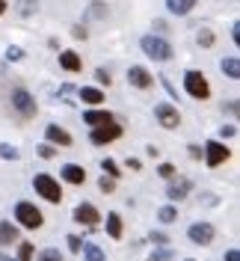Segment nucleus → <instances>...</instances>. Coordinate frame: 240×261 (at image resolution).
I'll use <instances>...</instances> for the list:
<instances>
[{
    "instance_id": "4be33fe9",
    "label": "nucleus",
    "mask_w": 240,
    "mask_h": 261,
    "mask_svg": "<svg viewBox=\"0 0 240 261\" xmlns=\"http://www.w3.org/2000/svg\"><path fill=\"white\" fill-rule=\"evenodd\" d=\"M80 252H83V258L86 261H107L104 258V252H101V246H95V244H83Z\"/></svg>"
},
{
    "instance_id": "a18cd8bd",
    "label": "nucleus",
    "mask_w": 240,
    "mask_h": 261,
    "mask_svg": "<svg viewBox=\"0 0 240 261\" xmlns=\"http://www.w3.org/2000/svg\"><path fill=\"white\" fill-rule=\"evenodd\" d=\"M3 12H6V0H0V15H3Z\"/></svg>"
},
{
    "instance_id": "473e14b6",
    "label": "nucleus",
    "mask_w": 240,
    "mask_h": 261,
    "mask_svg": "<svg viewBox=\"0 0 240 261\" xmlns=\"http://www.w3.org/2000/svg\"><path fill=\"white\" fill-rule=\"evenodd\" d=\"M36 6H39V0H24V6H21V15L30 18L33 12H36Z\"/></svg>"
},
{
    "instance_id": "2f4dec72",
    "label": "nucleus",
    "mask_w": 240,
    "mask_h": 261,
    "mask_svg": "<svg viewBox=\"0 0 240 261\" xmlns=\"http://www.w3.org/2000/svg\"><path fill=\"white\" fill-rule=\"evenodd\" d=\"M169 258H175L172 249H157V252H151V261H169Z\"/></svg>"
},
{
    "instance_id": "20e7f679",
    "label": "nucleus",
    "mask_w": 240,
    "mask_h": 261,
    "mask_svg": "<svg viewBox=\"0 0 240 261\" xmlns=\"http://www.w3.org/2000/svg\"><path fill=\"white\" fill-rule=\"evenodd\" d=\"M184 89H187V95L199 98V101L210 98V86H208V81H205L202 71H187V74H184Z\"/></svg>"
},
{
    "instance_id": "de8ad7c7",
    "label": "nucleus",
    "mask_w": 240,
    "mask_h": 261,
    "mask_svg": "<svg viewBox=\"0 0 240 261\" xmlns=\"http://www.w3.org/2000/svg\"><path fill=\"white\" fill-rule=\"evenodd\" d=\"M187 261H196V258H187Z\"/></svg>"
},
{
    "instance_id": "49530a36",
    "label": "nucleus",
    "mask_w": 240,
    "mask_h": 261,
    "mask_svg": "<svg viewBox=\"0 0 240 261\" xmlns=\"http://www.w3.org/2000/svg\"><path fill=\"white\" fill-rule=\"evenodd\" d=\"M0 261H15V258H9V255H3V252H0Z\"/></svg>"
},
{
    "instance_id": "5701e85b",
    "label": "nucleus",
    "mask_w": 240,
    "mask_h": 261,
    "mask_svg": "<svg viewBox=\"0 0 240 261\" xmlns=\"http://www.w3.org/2000/svg\"><path fill=\"white\" fill-rule=\"evenodd\" d=\"M157 220L160 223H175L178 220V208L175 205H163V208L157 211Z\"/></svg>"
},
{
    "instance_id": "dca6fc26",
    "label": "nucleus",
    "mask_w": 240,
    "mask_h": 261,
    "mask_svg": "<svg viewBox=\"0 0 240 261\" xmlns=\"http://www.w3.org/2000/svg\"><path fill=\"white\" fill-rule=\"evenodd\" d=\"M63 178L68 181V184H83V181H86V169L77 166V163H65L63 166Z\"/></svg>"
},
{
    "instance_id": "4c0bfd02",
    "label": "nucleus",
    "mask_w": 240,
    "mask_h": 261,
    "mask_svg": "<svg viewBox=\"0 0 240 261\" xmlns=\"http://www.w3.org/2000/svg\"><path fill=\"white\" fill-rule=\"evenodd\" d=\"M234 134H237V128H234V125H223V128H220V137H234Z\"/></svg>"
},
{
    "instance_id": "bb28decb",
    "label": "nucleus",
    "mask_w": 240,
    "mask_h": 261,
    "mask_svg": "<svg viewBox=\"0 0 240 261\" xmlns=\"http://www.w3.org/2000/svg\"><path fill=\"white\" fill-rule=\"evenodd\" d=\"M33 258V244L30 241H21L18 244V261H30Z\"/></svg>"
},
{
    "instance_id": "58836bf2",
    "label": "nucleus",
    "mask_w": 240,
    "mask_h": 261,
    "mask_svg": "<svg viewBox=\"0 0 240 261\" xmlns=\"http://www.w3.org/2000/svg\"><path fill=\"white\" fill-rule=\"evenodd\" d=\"M187 151H190V158H196V161L202 158V148L196 146V143H190V146H187Z\"/></svg>"
},
{
    "instance_id": "2eb2a0df",
    "label": "nucleus",
    "mask_w": 240,
    "mask_h": 261,
    "mask_svg": "<svg viewBox=\"0 0 240 261\" xmlns=\"http://www.w3.org/2000/svg\"><path fill=\"white\" fill-rule=\"evenodd\" d=\"M83 122L92 125V128H101V125H110L116 119H113V113H107V110H86V113H83Z\"/></svg>"
},
{
    "instance_id": "393cba45",
    "label": "nucleus",
    "mask_w": 240,
    "mask_h": 261,
    "mask_svg": "<svg viewBox=\"0 0 240 261\" xmlns=\"http://www.w3.org/2000/svg\"><path fill=\"white\" fill-rule=\"evenodd\" d=\"M196 39H199V45H202V48H210V45H214V30H210V27H202Z\"/></svg>"
},
{
    "instance_id": "72a5a7b5",
    "label": "nucleus",
    "mask_w": 240,
    "mask_h": 261,
    "mask_svg": "<svg viewBox=\"0 0 240 261\" xmlns=\"http://www.w3.org/2000/svg\"><path fill=\"white\" fill-rule=\"evenodd\" d=\"M98 187H101V193H113V190H116V181L104 175V178L98 181Z\"/></svg>"
},
{
    "instance_id": "e433bc0d",
    "label": "nucleus",
    "mask_w": 240,
    "mask_h": 261,
    "mask_svg": "<svg viewBox=\"0 0 240 261\" xmlns=\"http://www.w3.org/2000/svg\"><path fill=\"white\" fill-rule=\"evenodd\" d=\"M6 60H9V63H12V60H24V50L21 48H9L6 50Z\"/></svg>"
},
{
    "instance_id": "1a4fd4ad",
    "label": "nucleus",
    "mask_w": 240,
    "mask_h": 261,
    "mask_svg": "<svg viewBox=\"0 0 240 261\" xmlns=\"http://www.w3.org/2000/svg\"><path fill=\"white\" fill-rule=\"evenodd\" d=\"M228 146H223V143H217V140H208L205 143V163L208 166H220V163L228 161Z\"/></svg>"
},
{
    "instance_id": "c85d7f7f",
    "label": "nucleus",
    "mask_w": 240,
    "mask_h": 261,
    "mask_svg": "<svg viewBox=\"0 0 240 261\" xmlns=\"http://www.w3.org/2000/svg\"><path fill=\"white\" fill-rule=\"evenodd\" d=\"M0 158H6V161H18V148L15 146H0Z\"/></svg>"
},
{
    "instance_id": "c03bdc74",
    "label": "nucleus",
    "mask_w": 240,
    "mask_h": 261,
    "mask_svg": "<svg viewBox=\"0 0 240 261\" xmlns=\"http://www.w3.org/2000/svg\"><path fill=\"white\" fill-rule=\"evenodd\" d=\"M225 110L234 116V113H237V101H228V104H225Z\"/></svg>"
},
{
    "instance_id": "b1692460",
    "label": "nucleus",
    "mask_w": 240,
    "mask_h": 261,
    "mask_svg": "<svg viewBox=\"0 0 240 261\" xmlns=\"http://www.w3.org/2000/svg\"><path fill=\"white\" fill-rule=\"evenodd\" d=\"M101 169H104V172H107V178H113V181L122 175V169H119V166H116V161H110V158L101 163Z\"/></svg>"
},
{
    "instance_id": "f3484780",
    "label": "nucleus",
    "mask_w": 240,
    "mask_h": 261,
    "mask_svg": "<svg viewBox=\"0 0 240 261\" xmlns=\"http://www.w3.org/2000/svg\"><path fill=\"white\" fill-rule=\"evenodd\" d=\"M196 3L199 0H166V9L172 15H190L193 9H196Z\"/></svg>"
},
{
    "instance_id": "9b49d317",
    "label": "nucleus",
    "mask_w": 240,
    "mask_h": 261,
    "mask_svg": "<svg viewBox=\"0 0 240 261\" xmlns=\"http://www.w3.org/2000/svg\"><path fill=\"white\" fill-rule=\"evenodd\" d=\"M45 137H48V146H60V148H68L71 146V134H68V130H63L60 128V125H48V128H45Z\"/></svg>"
},
{
    "instance_id": "7c9ffc66",
    "label": "nucleus",
    "mask_w": 240,
    "mask_h": 261,
    "mask_svg": "<svg viewBox=\"0 0 240 261\" xmlns=\"http://www.w3.org/2000/svg\"><path fill=\"white\" fill-rule=\"evenodd\" d=\"M148 241H151L154 246H166V244H169V238H166L163 231H151V234H148Z\"/></svg>"
},
{
    "instance_id": "aec40b11",
    "label": "nucleus",
    "mask_w": 240,
    "mask_h": 261,
    "mask_svg": "<svg viewBox=\"0 0 240 261\" xmlns=\"http://www.w3.org/2000/svg\"><path fill=\"white\" fill-rule=\"evenodd\" d=\"M107 234H110L113 241H119V238H122V217H119L116 211L107 214Z\"/></svg>"
},
{
    "instance_id": "412c9836",
    "label": "nucleus",
    "mask_w": 240,
    "mask_h": 261,
    "mask_svg": "<svg viewBox=\"0 0 240 261\" xmlns=\"http://www.w3.org/2000/svg\"><path fill=\"white\" fill-rule=\"evenodd\" d=\"M223 71H225V77L237 81V77H240V60H237V57H228V60H223Z\"/></svg>"
},
{
    "instance_id": "cd10ccee",
    "label": "nucleus",
    "mask_w": 240,
    "mask_h": 261,
    "mask_svg": "<svg viewBox=\"0 0 240 261\" xmlns=\"http://www.w3.org/2000/svg\"><path fill=\"white\" fill-rule=\"evenodd\" d=\"M157 175H160V178H172V175H175V163L163 161V163L157 166Z\"/></svg>"
},
{
    "instance_id": "f704fd0d",
    "label": "nucleus",
    "mask_w": 240,
    "mask_h": 261,
    "mask_svg": "<svg viewBox=\"0 0 240 261\" xmlns=\"http://www.w3.org/2000/svg\"><path fill=\"white\" fill-rule=\"evenodd\" d=\"M65 241H68V249H71V252H80V249H83V244H80V238H77V234H68Z\"/></svg>"
},
{
    "instance_id": "a211bd4d",
    "label": "nucleus",
    "mask_w": 240,
    "mask_h": 261,
    "mask_svg": "<svg viewBox=\"0 0 240 261\" xmlns=\"http://www.w3.org/2000/svg\"><path fill=\"white\" fill-rule=\"evenodd\" d=\"M60 65H63L65 71H80L83 63H80V57L74 50H60Z\"/></svg>"
},
{
    "instance_id": "a878e982",
    "label": "nucleus",
    "mask_w": 240,
    "mask_h": 261,
    "mask_svg": "<svg viewBox=\"0 0 240 261\" xmlns=\"http://www.w3.org/2000/svg\"><path fill=\"white\" fill-rule=\"evenodd\" d=\"M39 261H65V258H63V252H60V249H54V246H50V249H42V252H39Z\"/></svg>"
},
{
    "instance_id": "f03ea898",
    "label": "nucleus",
    "mask_w": 240,
    "mask_h": 261,
    "mask_svg": "<svg viewBox=\"0 0 240 261\" xmlns=\"http://www.w3.org/2000/svg\"><path fill=\"white\" fill-rule=\"evenodd\" d=\"M33 187H36V193L42 196V199H48V202H54V205L63 202V187H60V181L45 175V172H39V175L33 178Z\"/></svg>"
},
{
    "instance_id": "4468645a",
    "label": "nucleus",
    "mask_w": 240,
    "mask_h": 261,
    "mask_svg": "<svg viewBox=\"0 0 240 261\" xmlns=\"http://www.w3.org/2000/svg\"><path fill=\"white\" fill-rule=\"evenodd\" d=\"M21 238H18V226L15 223H9V220H0V246H12L18 244Z\"/></svg>"
},
{
    "instance_id": "ea45409f",
    "label": "nucleus",
    "mask_w": 240,
    "mask_h": 261,
    "mask_svg": "<svg viewBox=\"0 0 240 261\" xmlns=\"http://www.w3.org/2000/svg\"><path fill=\"white\" fill-rule=\"evenodd\" d=\"M151 27H154V30H157V33H166V30H169V27H166V21H163V18H157V21H154V24H151Z\"/></svg>"
},
{
    "instance_id": "6e6552de",
    "label": "nucleus",
    "mask_w": 240,
    "mask_h": 261,
    "mask_svg": "<svg viewBox=\"0 0 240 261\" xmlns=\"http://www.w3.org/2000/svg\"><path fill=\"white\" fill-rule=\"evenodd\" d=\"M119 137H122V125H116V122H110V125H101V128H92V134H89L92 146H107V143L119 140Z\"/></svg>"
},
{
    "instance_id": "f257e3e1",
    "label": "nucleus",
    "mask_w": 240,
    "mask_h": 261,
    "mask_svg": "<svg viewBox=\"0 0 240 261\" xmlns=\"http://www.w3.org/2000/svg\"><path fill=\"white\" fill-rule=\"evenodd\" d=\"M15 220H18V226L30 228V231H36V228L45 226V214L39 211L33 202H18L15 205Z\"/></svg>"
},
{
    "instance_id": "c9c22d12",
    "label": "nucleus",
    "mask_w": 240,
    "mask_h": 261,
    "mask_svg": "<svg viewBox=\"0 0 240 261\" xmlns=\"http://www.w3.org/2000/svg\"><path fill=\"white\" fill-rule=\"evenodd\" d=\"M36 151H39V158H45V161H48V158H54V154H57V148H54V146H39V148H36Z\"/></svg>"
},
{
    "instance_id": "ddd939ff",
    "label": "nucleus",
    "mask_w": 240,
    "mask_h": 261,
    "mask_svg": "<svg viewBox=\"0 0 240 261\" xmlns=\"http://www.w3.org/2000/svg\"><path fill=\"white\" fill-rule=\"evenodd\" d=\"M193 190V184H190V178H178V181H172L169 187H166V196L172 199V202H181L184 196Z\"/></svg>"
},
{
    "instance_id": "9d476101",
    "label": "nucleus",
    "mask_w": 240,
    "mask_h": 261,
    "mask_svg": "<svg viewBox=\"0 0 240 261\" xmlns=\"http://www.w3.org/2000/svg\"><path fill=\"white\" fill-rule=\"evenodd\" d=\"M128 83L134 86V89H148V86L154 83V77L148 74V68H143V65H130L128 68Z\"/></svg>"
},
{
    "instance_id": "423d86ee",
    "label": "nucleus",
    "mask_w": 240,
    "mask_h": 261,
    "mask_svg": "<svg viewBox=\"0 0 240 261\" xmlns=\"http://www.w3.org/2000/svg\"><path fill=\"white\" fill-rule=\"evenodd\" d=\"M154 119L160 122V128H166V130H172L181 125V113H178L172 104H166V101L154 104Z\"/></svg>"
},
{
    "instance_id": "37998d69",
    "label": "nucleus",
    "mask_w": 240,
    "mask_h": 261,
    "mask_svg": "<svg viewBox=\"0 0 240 261\" xmlns=\"http://www.w3.org/2000/svg\"><path fill=\"white\" fill-rule=\"evenodd\" d=\"M140 166H143V163L137 161V158H128V169H134V172H137V169H140Z\"/></svg>"
},
{
    "instance_id": "0eeeda50",
    "label": "nucleus",
    "mask_w": 240,
    "mask_h": 261,
    "mask_svg": "<svg viewBox=\"0 0 240 261\" xmlns=\"http://www.w3.org/2000/svg\"><path fill=\"white\" fill-rule=\"evenodd\" d=\"M187 238H190V244L196 246H208L214 238H217V228L210 226V223H193L187 228Z\"/></svg>"
},
{
    "instance_id": "39448f33",
    "label": "nucleus",
    "mask_w": 240,
    "mask_h": 261,
    "mask_svg": "<svg viewBox=\"0 0 240 261\" xmlns=\"http://www.w3.org/2000/svg\"><path fill=\"white\" fill-rule=\"evenodd\" d=\"M12 107H15V113L21 119H33L36 116V98L27 92V89H12Z\"/></svg>"
},
{
    "instance_id": "6ab92c4d",
    "label": "nucleus",
    "mask_w": 240,
    "mask_h": 261,
    "mask_svg": "<svg viewBox=\"0 0 240 261\" xmlns=\"http://www.w3.org/2000/svg\"><path fill=\"white\" fill-rule=\"evenodd\" d=\"M80 101H83V104H92V107H98V104H104V92H101V89H95V86H83V89H80Z\"/></svg>"
},
{
    "instance_id": "c756f323",
    "label": "nucleus",
    "mask_w": 240,
    "mask_h": 261,
    "mask_svg": "<svg viewBox=\"0 0 240 261\" xmlns=\"http://www.w3.org/2000/svg\"><path fill=\"white\" fill-rule=\"evenodd\" d=\"M95 81L101 83V86H110L113 77H110V71H107V68H95Z\"/></svg>"
},
{
    "instance_id": "f8f14e48",
    "label": "nucleus",
    "mask_w": 240,
    "mask_h": 261,
    "mask_svg": "<svg viewBox=\"0 0 240 261\" xmlns=\"http://www.w3.org/2000/svg\"><path fill=\"white\" fill-rule=\"evenodd\" d=\"M74 220L83 223V226H95L98 220H101V214H98L95 205H89V202H80L77 208H74Z\"/></svg>"
},
{
    "instance_id": "79ce46f5",
    "label": "nucleus",
    "mask_w": 240,
    "mask_h": 261,
    "mask_svg": "<svg viewBox=\"0 0 240 261\" xmlns=\"http://www.w3.org/2000/svg\"><path fill=\"white\" fill-rule=\"evenodd\" d=\"M71 36H74V39H86V27H74Z\"/></svg>"
},
{
    "instance_id": "a19ab883",
    "label": "nucleus",
    "mask_w": 240,
    "mask_h": 261,
    "mask_svg": "<svg viewBox=\"0 0 240 261\" xmlns=\"http://www.w3.org/2000/svg\"><path fill=\"white\" fill-rule=\"evenodd\" d=\"M225 261H240V252L237 249H228V252H225Z\"/></svg>"
},
{
    "instance_id": "7ed1b4c3",
    "label": "nucleus",
    "mask_w": 240,
    "mask_h": 261,
    "mask_svg": "<svg viewBox=\"0 0 240 261\" xmlns=\"http://www.w3.org/2000/svg\"><path fill=\"white\" fill-rule=\"evenodd\" d=\"M140 48L151 57V60H157V63H166V60H172V45L166 42V39H160V36H143V42H140Z\"/></svg>"
}]
</instances>
